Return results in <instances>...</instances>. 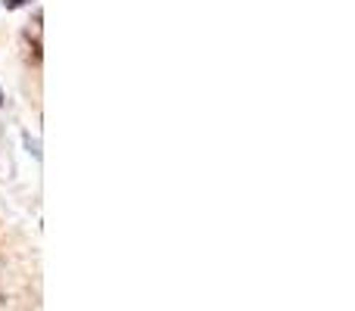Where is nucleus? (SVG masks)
I'll return each mask as SVG.
<instances>
[{
	"mask_svg": "<svg viewBox=\"0 0 355 311\" xmlns=\"http://www.w3.org/2000/svg\"><path fill=\"white\" fill-rule=\"evenodd\" d=\"M25 147L31 150V156H35V159H41V147H37V141H31L28 134H25Z\"/></svg>",
	"mask_w": 355,
	"mask_h": 311,
	"instance_id": "obj_1",
	"label": "nucleus"
},
{
	"mask_svg": "<svg viewBox=\"0 0 355 311\" xmlns=\"http://www.w3.org/2000/svg\"><path fill=\"white\" fill-rule=\"evenodd\" d=\"M25 3H28V0H3L6 10H19V6H25Z\"/></svg>",
	"mask_w": 355,
	"mask_h": 311,
	"instance_id": "obj_2",
	"label": "nucleus"
},
{
	"mask_svg": "<svg viewBox=\"0 0 355 311\" xmlns=\"http://www.w3.org/2000/svg\"><path fill=\"white\" fill-rule=\"evenodd\" d=\"M0 106H3V91H0Z\"/></svg>",
	"mask_w": 355,
	"mask_h": 311,
	"instance_id": "obj_3",
	"label": "nucleus"
}]
</instances>
